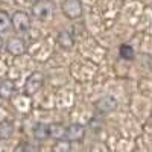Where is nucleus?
<instances>
[{
  "label": "nucleus",
  "instance_id": "nucleus-1",
  "mask_svg": "<svg viewBox=\"0 0 152 152\" xmlns=\"http://www.w3.org/2000/svg\"><path fill=\"white\" fill-rule=\"evenodd\" d=\"M55 2L53 0H35L32 5V15L40 20V21H47L55 15Z\"/></svg>",
  "mask_w": 152,
  "mask_h": 152
},
{
  "label": "nucleus",
  "instance_id": "nucleus-2",
  "mask_svg": "<svg viewBox=\"0 0 152 152\" xmlns=\"http://www.w3.org/2000/svg\"><path fill=\"white\" fill-rule=\"evenodd\" d=\"M44 84V76L40 72H34L29 78L26 79V84H24V91H26L28 96H34L38 93V90L43 87Z\"/></svg>",
  "mask_w": 152,
  "mask_h": 152
},
{
  "label": "nucleus",
  "instance_id": "nucleus-3",
  "mask_svg": "<svg viewBox=\"0 0 152 152\" xmlns=\"http://www.w3.org/2000/svg\"><path fill=\"white\" fill-rule=\"evenodd\" d=\"M11 21H12V26L15 28V31L20 32V34H26L31 29V17L23 11H17L15 14L12 15Z\"/></svg>",
  "mask_w": 152,
  "mask_h": 152
},
{
  "label": "nucleus",
  "instance_id": "nucleus-4",
  "mask_svg": "<svg viewBox=\"0 0 152 152\" xmlns=\"http://www.w3.org/2000/svg\"><path fill=\"white\" fill-rule=\"evenodd\" d=\"M85 137V126L81 123H73L67 128L66 132V142L69 143H79Z\"/></svg>",
  "mask_w": 152,
  "mask_h": 152
},
{
  "label": "nucleus",
  "instance_id": "nucleus-5",
  "mask_svg": "<svg viewBox=\"0 0 152 152\" xmlns=\"http://www.w3.org/2000/svg\"><path fill=\"white\" fill-rule=\"evenodd\" d=\"M62 12L69 18H78L82 15V3L81 0H64L62 2Z\"/></svg>",
  "mask_w": 152,
  "mask_h": 152
},
{
  "label": "nucleus",
  "instance_id": "nucleus-6",
  "mask_svg": "<svg viewBox=\"0 0 152 152\" xmlns=\"http://www.w3.org/2000/svg\"><path fill=\"white\" fill-rule=\"evenodd\" d=\"M5 47H6L8 52L14 56H20L26 52V44H24V41L21 38H9Z\"/></svg>",
  "mask_w": 152,
  "mask_h": 152
},
{
  "label": "nucleus",
  "instance_id": "nucleus-7",
  "mask_svg": "<svg viewBox=\"0 0 152 152\" xmlns=\"http://www.w3.org/2000/svg\"><path fill=\"white\" fill-rule=\"evenodd\" d=\"M96 108L100 113H111L117 108V100L113 96H104L96 102Z\"/></svg>",
  "mask_w": 152,
  "mask_h": 152
},
{
  "label": "nucleus",
  "instance_id": "nucleus-8",
  "mask_svg": "<svg viewBox=\"0 0 152 152\" xmlns=\"http://www.w3.org/2000/svg\"><path fill=\"white\" fill-rule=\"evenodd\" d=\"M66 132H67V128L62 123L49 125V137L55 138V140H58V142H64L66 140Z\"/></svg>",
  "mask_w": 152,
  "mask_h": 152
},
{
  "label": "nucleus",
  "instance_id": "nucleus-9",
  "mask_svg": "<svg viewBox=\"0 0 152 152\" xmlns=\"http://www.w3.org/2000/svg\"><path fill=\"white\" fill-rule=\"evenodd\" d=\"M56 41L58 44L62 47V49H66V50H70L75 44V40H73V35L67 31H62L58 34V38H56Z\"/></svg>",
  "mask_w": 152,
  "mask_h": 152
},
{
  "label": "nucleus",
  "instance_id": "nucleus-10",
  "mask_svg": "<svg viewBox=\"0 0 152 152\" xmlns=\"http://www.w3.org/2000/svg\"><path fill=\"white\" fill-rule=\"evenodd\" d=\"M32 134L34 137L37 138V140H46V138L49 137V125L46 123H37L34 126V129H32Z\"/></svg>",
  "mask_w": 152,
  "mask_h": 152
},
{
  "label": "nucleus",
  "instance_id": "nucleus-11",
  "mask_svg": "<svg viewBox=\"0 0 152 152\" xmlns=\"http://www.w3.org/2000/svg\"><path fill=\"white\" fill-rule=\"evenodd\" d=\"M14 90H15V87L11 81H3L2 84H0V97L9 99L12 96V93H14Z\"/></svg>",
  "mask_w": 152,
  "mask_h": 152
},
{
  "label": "nucleus",
  "instance_id": "nucleus-12",
  "mask_svg": "<svg viewBox=\"0 0 152 152\" xmlns=\"http://www.w3.org/2000/svg\"><path fill=\"white\" fill-rule=\"evenodd\" d=\"M12 132H14V126H12L11 122H8V120L0 122V140L9 138L12 135Z\"/></svg>",
  "mask_w": 152,
  "mask_h": 152
},
{
  "label": "nucleus",
  "instance_id": "nucleus-13",
  "mask_svg": "<svg viewBox=\"0 0 152 152\" xmlns=\"http://www.w3.org/2000/svg\"><path fill=\"white\" fill-rule=\"evenodd\" d=\"M11 24H12L11 17L6 14L5 11H0V32H6Z\"/></svg>",
  "mask_w": 152,
  "mask_h": 152
},
{
  "label": "nucleus",
  "instance_id": "nucleus-14",
  "mask_svg": "<svg viewBox=\"0 0 152 152\" xmlns=\"http://www.w3.org/2000/svg\"><path fill=\"white\" fill-rule=\"evenodd\" d=\"M119 53L123 59H132L134 58V49L129 46V44H122L120 49H119Z\"/></svg>",
  "mask_w": 152,
  "mask_h": 152
},
{
  "label": "nucleus",
  "instance_id": "nucleus-15",
  "mask_svg": "<svg viewBox=\"0 0 152 152\" xmlns=\"http://www.w3.org/2000/svg\"><path fill=\"white\" fill-rule=\"evenodd\" d=\"M3 50V40H2V37H0V52Z\"/></svg>",
  "mask_w": 152,
  "mask_h": 152
},
{
  "label": "nucleus",
  "instance_id": "nucleus-16",
  "mask_svg": "<svg viewBox=\"0 0 152 152\" xmlns=\"http://www.w3.org/2000/svg\"><path fill=\"white\" fill-rule=\"evenodd\" d=\"M28 2H35V0H28Z\"/></svg>",
  "mask_w": 152,
  "mask_h": 152
}]
</instances>
